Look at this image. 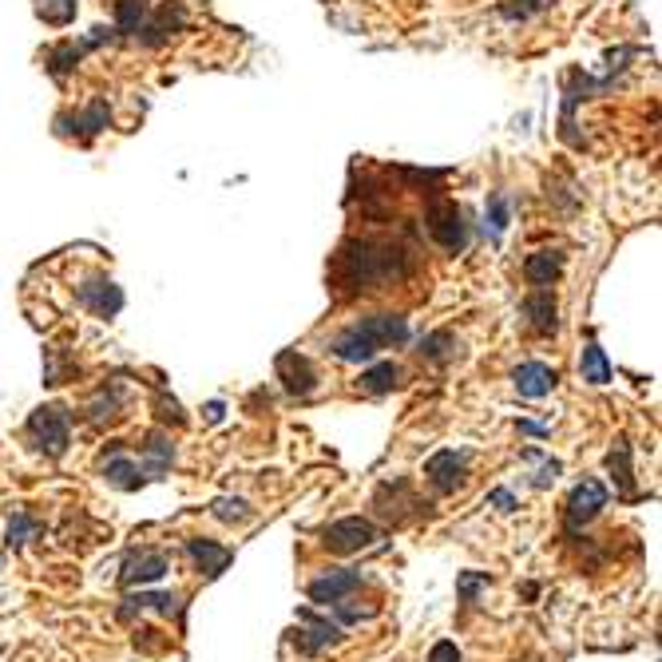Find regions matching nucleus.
Listing matches in <instances>:
<instances>
[{
    "label": "nucleus",
    "mask_w": 662,
    "mask_h": 662,
    "mask_svg": "<svg viewBox=\"0 0 662 662\" xmlns=\"http://www.w3.org/2000/svg\"><path fill=\"white\" fill-rule=\"evenodd\" d=\"M417 270V258L409 246L393 238H349L333 254L330 282L341 294H369L389 290L393 282H405Z\"/></svg>",
    "instance_id": "nucleus-1"
},
{
    "label": "nucleus",
    "mask_w": 662,
    "mask_h": 662,
    "mask_svg": "<svg viewBox=\"0 0 662 662\" xmlns=\"http://www.w3.org/2000/svg\"><path fill=\"white\" fill-rule=\"evenodd\" d=\"M405 341H409V318L405 314H373V318L349 322L330 341V353L345 365H361V361H373L381 349H393V345H405Z\"/></svg>",
    "instance_id": "nucleus-2"
},
{
    "label": "nucleus",
    "mask_w": 662,
    "mask_h": 662,
    "mask_svg": "<svg viewBox=\"0 0 662 662\" xmlns=\"http://www.w3.org/2000/svg\"><path fill=\"white\" fill-rule=\"evenodd\" d=\"M24 433H28V441H32L36 452H44L48 460H60L68 452V444H72V417L60 405H40L28 417Z\"/></svg>",
    "instance_id": "nucleus-3"
},
{
    "label": "nucleus",
    "mask_w": 662,
    "mask_h": 662,
    "mask_svg": "<svg viewBox=\"0 0 662 662\" xmlns=\"http://www.w3.org/2000/svg\"><path fill=\"white\" fill-rule=\"evenodd\" d=\"M425 226H429V238L448 250V254H460L468 246V222H464V211L448 199H433L429 211H425Z\"/></svg>",
    "instance_id": "nucleus-4"
},
{
    "label": "nucleus",
    "mask_w": 662,
    "mask_h": 662,
    "mask_svg": "<svg viewBox=\"0 0 662 662\" xmlns=\"http://www.w3.org/2000/svg\"><path fill=\"white\" fill-rule=\"evenodd\" d=\"M381 540V528L373 520H361V516H345V520H333L330 528L322 532V544L337 555H353L365 552Z\"/></svg>",
    "instance_id": "nucleus-5"
},
{
    "label": "nucleus",
    "mask_w": 662,
    "mask_h": 662,
    "mask_svg": "<svg viewBox=\"0 0 662 662\" xmlns=\"http://www.w3.org/2000/svg\"><path fill=\"white\" fill-rule=\"evenodd\" d=\"M167 571H171V559H167V552H159V548H131V552L123 555L119 583H123L127 591H135V587L159 583Z\"/></svg>",
    "instance_id": "nucleus-6"
},
{
    "label": "nucleus",
    "mask_w": 662,
    "mask_h": 662,
    "mask_svg": "<svg viewBox=\"0 0 662 662\" xmlns=\"http://www.w3.org/2000/svg\"><path fill=\"white\" fill-rule=\"evenodd\" d=\"M373 508H377V516H389L393 524H405V508H413V516H429V504H421V500L413 496V484H409L405 476L385 480V484L373 492Z\"/></svg>",
    "instance_id": "nucleus-7"
},
{
    "label": "nucleus",
    "mask_w": 662,
    "mask_h": 662,
    "mask_svg": "<svg viewBox=\"0 0 662 662\" xmlns=\"http://www.w3.org/2000/svg\"><path fill=\"white\" fill-rule=\"evenodd\" d=\"M603 508H607V488H603L595 476L579 480V484L571 488V496H567V532H579V528L591 524Z\"/></svg>",
    "instance_id": "nucleus-8"
},
{
    "label": "nucleus",
    "mask_w": 662,
    "mask_h": 662,
    "mask_svg": "<svg viewBox=\"0 0 662 662\" xmlns=\"http://www.w3.org/2000/svg\"><path fill=\"white\" fill-rule=\"evenodd\" d=\"M464 476H468V452L441 448V452H433V456L425 460V480H429L441 496L456 492V488L464 484Z\"/></svg>",
    "instance_id": "nucleus-9"
},
{
    "label": "nucleus",
    "mask_w": 662,
    "mask_h": 662,
    "mask_svg": "<svg viewBox=\"0 0 662 662\" xmlns=\"http://www.w3.org/2000/svg\"><path fill=\"white\" fill-rule=\"evenodd\" d=\"M274 369H278V381L286 385V393H294V397H310V393L318 389V369H314V361L302 357L298 349L278 353Z\"/></svg>",
    "instance_id": "nucleus-10"
},
{
    "label": "nucleus",
    "mask_w": 662,
    "mask_h": 662,
    "mask_svg": "<svg viewBox=\"0 0 662 662\" xmlns=\"http://www.w3.org/2000/svg\"><path fill=\"white\" fill-rule=\"evenodd\" d=\"M341 639V627L330 623V619H322V615H314V611H298V631H294V647L302 651V655H318V651H326Z\"/></svg>",
    "instance_id": "nucleus-11"
},
{
    "label": "nucleus",
    "mask_w": 662,
    "mask_h": 662,
    "mask_svg": "<svg viewBox=\"0 0 662 662\" xmlns=\"http://www.w3.org/2000/svg\"><path fill=\"white\" fill-rule=\"evenodd\" d=\"M187 24V8H183V0H167L155 16H147L143 24H139V44H147V48H159V44H167L179 28Z\"/></svg>",
    "instance_id": "nucleus-12"
},
{
    "label": "nucleus",
    "mask_w": 662,
    "mask_h": 662,
    "mask_svg": "<svg viewBox=\"0 0 662 662\" xmlns=\"http://www.w3.org/2000/svg\"><path fill=\"white\" fill-rule=\"evenodd\" d=\"M361 583H365L361 571H353V567H333V571H326L322 579L310 583V599L322 603V607H333V603H345Z\"/></svg>",
    "instance_id": "nucleus-13"
},
{
    "label": "nucleus",
    "mask_w": 662,
    "mask_h": 662,
    "mask_svg": "<svg viewBox=\"0 0 662 662\" xmlns=\"http://www.w3.org/2000/svg\"><path fill=\"white\" fill-rule=\"evenodd\" d=\"M512 385H516L520 397L540 401V397H548L555 385H559V373H555L552 365H544V361H524V365L512 369Z\"/></svg>",
    "instance_id": "nucleus-14"
},
{
    "label": "nucleus",
    "mask_w": 662,
    "mask_h": 662,
    "mask_svg": "<svg viewBox=\"0 0 662 662\" xmlns=\"http://www.w3.org/2000/svg\"><path fill=\"white\" fill-rule=\"evenodd\" d=\"M76 298H80V306L92 310L96 318H115V314L123 310V290H119L111 278H92V282H84Z\"/></svg>",
    "instance_id": "nucleus-15"
},
{
    "label": "nucleus",
    "mask_w": 662,
    "mask_h": 662,
    "mask_svg": "<svg viewBox=\"0 0 662 662\" xmlns=\"http://www.w3.org/2000/svg\"><path fill=\"white\" fill-rule=\"evenodd\" d=\"M104 480H108L111 488H119V492H135V488L147 484L139 460H131L119 441H111V456H104Z\"/></svg>",
    "instance_id": "nucleus-16"
},
{
    "label": "nucleus",
    "mask_w": 662,
    "mask_h": 662,
    "mask_svg": "<svg viewBox=\"0 0 662 662\" xmlns=\"http://www.w3.org/2000/svg\"><path fill=\"white\" fill-rule=\"evenodd\" d=\"M520 314L528 318V326H532V330L544 333V337L559 330V302H555L552 290H532V294L524 298Z\"/></svg>",
    "instance_id": "nucleus-17"
},
{
    "label": "nucleus",
    "mask_w": 662,
    "mask_h": 662,
    "mask_svg": "<svg viewBox=\"0 0 662 662\" xmlns=\"http://www.w3.org/2000/svg\"><path fill=\"white\" fill-rule=\"evenodd\" d=\"M139 452H143V460H139L143 480H163L171 472V464H175V444H171L167 433H151Z\"/></svg>",
    "instance_id": "nucleus-18"
},
{
    "label": "nucleus",
    "mask_w": 662,
    "mask_h": 662,
    "mask_svg": "<svg viewBox=\"0 0 662 662\" xmlns=\"http://www.w3.org/2000/svg\"><path fill=\"white\" fill-rule=\"evenodd\" d=\"M559 274H563V250L544 246V250H532V254L524 258V278H528V286H536V290H548Z\"/></svg>",
    "instance_id": "nucleus-19"
},
{
    "label": "nucleus",
    "mask_w": 662,
    "mask_h": 662,
    "mask_svg": "<svg viewBox=\"0 0 662 662\" xmlns=\"http://www.w3.org/2000/svg\"><path fill=\"white\" fill-rule=\"evenodd\" d=\"M131 611H159V615H179L183 611V599L175 591H135L123 599L119 607V619L131 615Z\"/></svg>",
    "instance_id": "nucleus-20"
},
{
    "label": "nucleus",
    "mask_w": 662,
    "mask_h": 662,
    "mask_svg": "<svg viewBox=\"0 0 662 662\" xmlns=\"http://www.w3.org/2000/svg\"><path fill=\"white\" fill-rule=\"evenodd\" d=\"M187 555L195 559V567H199L207 579L222 575V571L230 567V559H234V552L215 544V540H187Z\"/></svg>",
    "instance_id": "nucleus-21"
},
{
    "label": "nucleus",
    "mask_w": 662,
    "mask_h": 662,
    "mask_svg": "<svg viewBox=\"0 0 662 662\" xmlns=\"http://www.w3.org/2000/svg\"><path fill=\"white\" fill-rule=\"evenodd\" d=\"M607 472H611V480H615V492H619L623 500H631V496H635V468H631V444L623 441V437L607 452Z\"/></svg>",
    "instance_id": "nucleus-22"
},
{
    "label": "nucleus",
    "mask_w": 662,
    "mask_h": 662,
    "mask_svg": "<svg viewBox=\"0 0 662 662\" xmlns=\"http://www.w3.org/2000/svg\"><path fill=\"white\" fill-rule=\"evenodd\" d=\"M123 405H127L123 385H119V381H111V385H104V389L88 401V421H92V425H108V421H115V417L123 413Z\"/></svg>",
    "instance_id": "nucleus-23"
},
{
    "label": "nucleus",
    "mask_w": 662,
    "mask_h": 662,
    "mask_svg": "<svg viewBox=\"0 0 662 662\" xmlns=\"http://www.w3.org/2000/svg\"><path fill=\"white\" fill-rule=\"evenodd\" d=\"M401 365L397 361H377V365H369L365 373H361V389L365 393H373V397H381V393H393L397 385H401Z\"/></svg>",
    "instance_id": "nucleus-24"
},
{
    "label": "nucleus",
    "mask_w": 662,
    "mask_h": 662,
    "mask_svg": "<svg viewBox=\"0 0 662 662\" xmlns=\"http://www.w3.org/2000/svg\"><path fill=\"white\" fill-rule=\"evenodd\" d=\"M579 373H583L587 385H607V381H611V361H607V353H603L595 341L583 345V353H579Z\"/></svg>",
    "instance_id": "nucleus-25"
},
{
    "label": "nucleus",
    "mask_w": 662,
    "mask_h": 662,
    "mask_svg": "<svg viewBox=\"0 0 662 662\" xmlns=\"http://www.w3.org/2000/svg\"><path fill=\"white\" fill-rule=\"evenodd\" d=\"M425 361H433V365H448L456 353H460V341L452 337L448 330H437V333H425L421 337V349H417Z\"/></svg>",
    "instance_id": "nucleus-26"
},
{
    "label": "nucleus",
    "mask_w": 662,
    "mask_h": 662,
    "mask_svg": "<svg viewBox=\"0 0 662 662\" xmlns=\"http://www.w3.org/2000/svg\"><path fill=\"white\" fill-rule=\"evenodd\" d=\"M40 536V520L32 516V512H12V520H8V532H4V548H24L28 540H36Z\"/></svg>",
    "instance_id": "nucleus-27"
},
{
    "label": "nucleus",
    "mask_w": 662,
    "mask_h": 662,
    "mask_svg": "<svg viewBox=\"0 0 662 662\" xmlns=\"http://www.w3.org/2000/svg\"><path fill=\"white\" fill-rule=\"evenodd\" d=\"M143 20H147V0H115V32L135 36Z\"/></svg>",
    "instance_id": "nucleus-28"
},
{
    "label": "nucleus",
    "mask_w": 662,
    "mask_h": 662,
    "mask_svg": "<svg viewBox=\"0 0 662 662\" xmlns=\"http://www.w3.org/2000/svg\"><path fill=\"white\" fill-rule=\"evenodd\" d=\"M72 123L80 127V131H76L80 139H92V135H100V131L111 123V111H108V104H92V108L76 111V115H72Z\"/></svg>",
    "instance_id": "nucleus-29"
},
{
    "label": "nucleus",
    "mask_w": 662,
    "mask_h": 662,
    "mask_svg": "<svg viewBox=\"0 0 662 662\" xmlns=\"http://www.w3.org/2000/svg\"><path fill=\"white\" fill-rule=\"evenodd\" d=\"M524 460H532V464H536V472H532V488H552L555 480H559V472H563V464L552 460V456H544L540 448H528V452H524Z\"/></svg>",
    "instance_id": "nucleus-30"
},
{
    "label": "nucleus",
    "mask_w": 662,
    "mask_h": 662,
    "mask_svg": "<svg viewBox=\"0 0 662 662\" xmlns=\"http://www.w3.org/2000/svg\"><path fill=\"white\" fill-rule=\"evenodd\" d=\"M211 512H215V520H222V524H246V520H254V508L242 496H219L211 504Z\"/></svg>",
    "instance_id": "nucleus-31"
},
{
    "label": "nucleus",
    "mask_w": 662,
    "mask_h": 662,
    "mask_svg": "<svg viewBox=\"0 0 662 662\" xmlns=\"http://www.w3.org/2000/svg\"><path fill=\"white\" fill-rule=\"evenodd\" d=\"M76 8H80V0H40V4H36L40 20L52 24V28L72 24V20H76Z\"/></svg>",
    "instance_id": "nucleus-32"
},
{
    "label": "nucleus",
    "mask_w": 662,
    "mask_h": 662,
    "mask_svg": "<svg viewBox=\"0 0 662 662\" xmlns=\"http://www.w3.org/2000/svg\"><path fill=\"white\" fill-rule=\"evenodd\" d=\"M492 579H488V571H464L460 579H456V595L464 599V603H476V595H480V587H488Z\"/></svg>",
    "instance_id": "nucleus-33"
},
{
    "label": "nucleus",
    "mask_w": 662,
    "mask_h": 662,
    "mask_svg": "<svg viewBox=\"0 0 662 662\" xmlns=\"http://www.w3.org/2000/svg\"><path fill=\"white\" fill-rule=\"evenodd\" d=\"M544 4H548V0H500V12H504L508 20H528V16H536Z\"/></svg>",
    "instance_id": "nucleus-34"
},
{
    "label": "nucleus",
    "mask_w": 662,
    "mask_h": 662,
    "mask_svg": "<svg viewBox=\"0 0 662 662\" xmlns=\"http://www.w3.org/2000/svg\"><path fill=\"white\" fill-rule=\"evenodd\" d=\"M155 409H159V417L163 421H171V425H183L187 417H183V409H179V401L175 397H167L163 389H155Z\"/></svg>",
    "instance_id": "nucleus-35"
},
{
    "label": "nucleus",
    "mask_w": 662,
    "mask_h": 662,
    "mask_svg": "<svg viewBox=\"0 0 662 662\" xmlns=\"http://www.w3.org/2000/svg\"><path fill=\"white\" fill-rule=\"evenodd\" d=\"M488 222H492V238H500V234L508 230V199H504V195H496V199H492V207H488Z\"/></svg>",
    "instance_id": "nucleus-36"
},
{
    "label": "nucleus",
    "mask_w": 662,
    "mask_h": 662,
    "mask_svg": "<svg viewBox=\"0 0 662 662\" xmlns=\"http://www.w3.org/2000/svg\"><path fill=\"white\" fill-rule=\"evenodd\" d=\"M488 508H496V512H504V516H512V512L520 508V500H516L508 488H492V492H488Z\"/></svg>",
    "instance_id": "nucleus-37"
},
{
    "label": "nucleus",
    "mask_w": 662,
    "mask_h": 662,
    "mask_svg": "<svg viewBox=\"0 0 662 662\" xmlns=\"http://www.w3.org/2000/svg\"><path fill=\"white\" fill-rule=\"evenodd\" d=\"M429 662H460V647L452 639H441L433 651H429Z\"/></svg>",
    "instance_id": "nucleus-38"
}]
</instances>
